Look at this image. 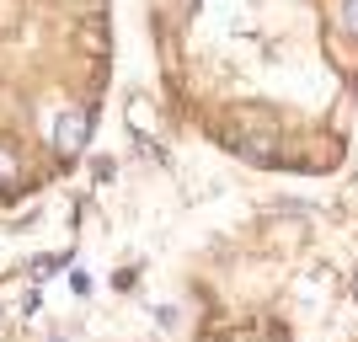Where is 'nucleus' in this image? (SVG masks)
I'll return each mask as SVG.
<instances>
[{"label": "nucleus", "instance_id": "20e7f679", "mask_svg": "<svg viewBox=\"0 0 358 342\" xmlns=\"http://www.w3.org/2000/svg\"><path fill=\"white\" fill-rule=\"evenodd\" d=\"M11 171H16V161H11V150H0V187H11Z\"/></svg>", "mask_w": 358, "mask_h": 342}, {"label": "nucleus", "instance_id": "39448f33", "mask_svg": "<svg viewBox=\"0 0 358 342\" xmlns=\"http://www.w3.org/2000/svg\"><path fill=\"white\" fill-rule=\"evenodd\" d=\"M353 299H358V278H353Z\"/></svg>", "mask_w": 358, "mask_h": 342}, {"label": "nucleus", "instance_id": "7ed1b4c3", "mask_svg": "<svg viewBox=\"0 0 358 342\" xmlns=\"http://www.w3.org/2000/svg\"><path fill=\"white\" fill-rule=\"evenodd\" d=\"M337 22H343L348 32H358V0H343V6H337Z\"/></svg>", "mask_w": 358, "mask_h": 342}, {"label": "nucleus", "instance_id": "f03ea898", "mask_svg": "<svg viewBox=\"0 0 358 342\" xmlns=\"http://www.w3.org/2000/svg\"><path fill=\"white\" fill-rule=\"evenodd\" d=\"M129 118H134L139 134H150V129H155V113L145 107V97H134V102H129Z\"/></svg>", "mask_w": 358, "mask_h": 342}, {"label": "nucleus", "instance_id": "f257e3e1", "mask_svg": "<svg viewBox=\"0 0 358 342\" xmlns=\"http://www.w3.org/2000/svg\"><path fill=\"white\" fill-rule=\"evenodd\" d=\"M80 145H86V113H59V123H54V150H59V155H80Z\"/></svg>", "mask_w": 358, "mask_h": 342}]
</instances>
